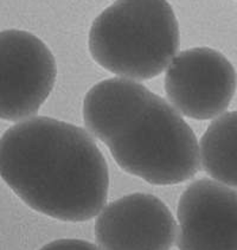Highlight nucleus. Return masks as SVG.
Instances as JSON below:
<instances>
[{
  "label": "nucleus",
  "mask_w": 237,
  "mask_h": 250,
  "mask_svg": "<svg viewBox=\"0 0 237 250\" xmlns=\"http://www.w3.org/2000/svg\"><path fill=\"white\" fill-rule=\"evenodd\" d=\"M0 176L27 207L63 222L99 216L109 190L107 162L89 133L46 116L2 134Z\"/></svg>",
  "instance_id": "obj_1"
},
{
  "label": "nucleus",
  "mask_w": 237,
  "mask_h": 250,
  "mask_svg": "<svg viewBox=\"0 0 237 250\" xmlns=\"http://www.w3.org/2000/svg\"><path fill=\"white\" fill-rule=\"evenodd\" d=\"M179 250H237V190L211 179L191 183L177 208Z\"/></svg>",
  "instance_id": "obj_7"
},
{
  "label": "nucleus",
  "mask_w": 237,
  "mask_h": 250,
  "mask_svg": "<svg viewBox=\"0 0 237 250\" xmlns=\"http://www.w3.org/2000/svg\"><path fill=\"white\" fill-rule=\"evenodd\" d=\"M237 75L224 55L210 48L184 50L167 66L165 93L170 104L194 120L217 118L235 95Z\"/></svg>",
  "instance_id": "obj_5"
},
{
  "label": "nucleus",
  "mask_w": 237,
  "mask_h": 250,
  "mask_svg": "<svg viewBox=\"0 0 237 250\" xmlns=\"http://www.w3.org/2000/svg\"><path fill=\"white\" fill-rule=\"evenodd\" d=\"M40 250H103L99 244H94L77 238H61L43 246Z\"/></svg>",
  "instance_id": "obj_9"
},
{
  "label": "nucleus",
  "mask_w": 237,
  "mask_h": 250,
  "mask_svg": "<svg viewBox=\"0 0 237 250\" xmlns=\"http://www.w3.org/2000/svg\"><path fill=\"white\" fill-rule=\"evenodd\" d=\"M82 113L89 132L132 176L153 185H174L199 171L194 130L173 105L141 83L122 77L96 83Z\"/></svg>",
  "instance_id": "obj_2"
},
{
  "label": "nucleus",
  "mask_w": 237,
  "mask_h": 250,
  "mask_svg": "<svg viewBox=\"0 0 237 250\" xmlns=\"http://www.w3.org/2000/svg\"><path fill=\"white\" fill-rule=\"evenodd\" d=\"M89 51L111 74L144 81L163 73L179 46V26L167 0H116L93 21Z\"/></svg>",
  "instance_id": "obj_3"
},
{
  "label": "nucleus",
  "mask_w": 237,
  "mask_h": 250,
  "mask_svg": "<svg viewBox=\"0 0 237 250\" xmlns=\"http://www.w3.org/2000/svg\"><path fill=\"white\" fill-rule=\"evenodd\" d=\"M199 153L205 173L237 188V110L211 122L200 139Z\"/></svg>",
  "instance_id": "obj_8"
},
{
  "label": "nucleus",
  "mask_w": 237,
  "mask_h": 250,
  "mask_svg": "<svg viewBox=\"0 0 237 250\" xmlns=\"http://www.w3.org/2000/svg\"><path fill=\"white\" fill-rule=\"evenodd\" d=\"M178 229L165 203L132 193L109 203L97 216L95 237L103 250H170Z\"/></svg>",
  "instance_id": "obj_6"
},
{
  "label": "nucleus",
  "mask_w": 237,
  "mask_h": 250,
  "mask_svg": "<svg viewBox=\"0 0 237 250\" xmlns=\"http://www.w3.org/2000/svg\"><path fill=\"white\" fill-rule=\"evenodd\" d=\"M0 118L21 121L40 110L56 81V61L40 38L22 30L0 33Z\"/></svg>",
  "instance_id": "obj_4"
}]
</instances>
